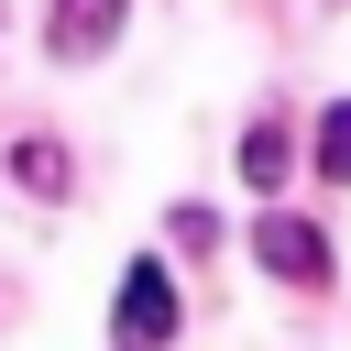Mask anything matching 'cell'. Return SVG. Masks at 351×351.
Instances as JSON below:
<instances>
[{
    "mask_svg": "<svg viewBox=\"0 0 351 351\" xmlns=\"http://www.w3.org/2000/svg\"><path fill=\"white\" fill-rule=\"evenodd\" d=\"M252 263H263L274 285H318V274H329V241H318V219L263 208V219H252Z\"/></svg>",
    "mask_w": 351,
    "mask_h": 351,
    "instance_id": "2",
    "label": "cell"
},
{
    "mask_svg": "<svg viewBox=\"0 0 351 351\" xmlns=\"http://www.w3.org/2000/svg\"><path fill=\"white\" fill-rule=\"evenodd\" d=\"M241 186H252V197L285 186V121H252V132H241Z\"/></svg>",
    "mask_w": 351,
    "mask_h": 351,
    "instance_id": "5",
    "label": "cell"
},
{
    "mask_svg": "<svg viewBox=\"0 0 351 351\" xmlns=\"http://www.w3.org/2000/svg\"><path fill=\"white\" fill-rule=\"evenodd\" d=\"M110 33H121V0H55V66H88V55H110Z\"/></svg>",
    "mask_w": 351,
    "mask_h": 351,
    "instance_id": "3",
    "label": "cell"
},
{
    "mask_svg": "<svg viewBox=\"0 0 351 351\" xmlns=\"http://www.w3.org/2000/svg\"><path fill=\"white\" fill-rule=\"evenodd\" d=\"M110 340H121V351H165V340H176V274H165V263H132V274H121Z\"/></svg>",
    "mask_w": 351,
    "mask_h": 351,
    "instance_id": "1",
    "label": "cell"
},
{
    "mask_svg": "<svg viewBox=\"0 0 351 351\" xmlns=\"http://www.w3.org/2000/svg\"><path fill=\"white\" fill-rule=\"evenodd\" d=\"M165 230H176V252H208V241H219V219H208V208H176Z\"/></svg>",
    "mask_w": 351,
    "mask_h": 351,
    "instance_id": "7",
    "label": "cell"
},
{
    "mask_svg": "<svg viewBox=\"0 0 351 351\" xmlns=\"http://www.w3.org/2000/svg\"><path fill=\"white\" fill-rule=\"evenodd\" d=\"M11 186H22V197H66V143L22 132V143H11Z\"/></svg>",
    "mask_w": 351,
    "mask_h": 351,
    "instance_id": "4",
    "label": "cell"
},
{
    "mask_svg": "<svg viewBox=\"0 0 351 351\" xmlns=\"http://www.w3.org/2000/svg\"><path fill=\"white\" fill-rule=\"evenodd\" d=\"M318 176H329V186H351V99H329V110H318Z\"/></svg>",
    "mask_w": 351,
    "mask_h": 351,
    "instance_id": "6",
    "label": "cell"
}]
</instances>
